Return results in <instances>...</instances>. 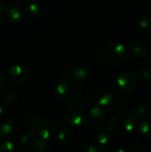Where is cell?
Listing matches in <instances>:
<instances>
[{
  "label": "cell",
  "instance_id": "cell-1",
  "mask_svg": "<svg viewBox=\"0 0 151 152\" xmlns=\"http://www.w3.org/2000/svg\"><path fill=\"white\" fill-rule=\"evenodd\" d=\"M58 98L66 104H77L83 96V88L76 78L65 77L56 86Z\"/></svg>",
  "mask_w": 151,
  "mask_h": 152
},
{
  "label": "cell",
  "instance_id": "cell-2",
  "mask_svg": "<svg viewBox=\"0 0 151 152\" xmlns=\"http://www.w3.org/2000/svg\"><path fill=\"white\" fill-rule=\"evenodd\" d=\"M129 52L126 47L119 43H110L101 51L102 60L110 65L119 66L124 64L128 59Z\"/></svg>",
  "mask_w": 151,
  "mask_h": 152
},
{
  "label": "cell",
  "instance_id": "cell-3",
  "mask_svg": "<svg viewBox=\"0 0 151 152\" xmlns=\"http://www.w3.org/2000/svg\"><path fill=\"white\" fill-rule=\"evenodd\" d=\"M109 127L113 133L118 135H126L135 130L136 119L128 113H118L110 119Z\"/></svg>",
  "mask_w": 151,
  "mask_h": 152
},
{
  "label": "cell",
  "instance_id": "cell-4",
  "mask_svg": "<svg viewBox=\"0 0 151 152\" xmlns=\"http://www.w3.org/2000/svg\"><path fill=\"white\" fill-rule=\"evenodd\" d=\"M98 104L103 110L112 112L124 108L125 105V99L121 93L110 92L103 94L99 99Z\"/></svg>",
  "mask_w": 151,
  "mask_h": 152
},
{
  "label": "cell",
  "instance_id": "cell-5",
  "mask_svg": "<svg viewBox=\"0 0 151 152\" xmlns=\"http://www.w3.org/2000/svg\"><path fill=\"white\" fill-rule=\"evenodd\" d=\"M139 77L133 70H125L117 78V88L121 94H130L137 86Z\"/></svg>",
  "mask_w": 151,
  "mask_h": 152
},
{
  "label": "cell",
  "instance_id": "cell-6",
  "mask_svg": "<svg viewBox=\"0 0 151 152\" xmlns=\"http://www.w3.org/2000/svg\"><path fill=\"white\" fill-rule=\"evenodd\" d=\"M30 75V70L24 64H15L12 66L6 73L7 79L15 86L23 85L28 81Z\"/></svg>",
  "mask_w": 151,
  "mask_h": 152
},
{
  "label": "cell",
  "instance_id": "cell-7",
  "mask_svg": "<svg viewBox=\"0 0 151 152\" xmlns=\"http://www.w3.org/2000/svg\"><path fill=\"white\" fill-rule=\"evenodd\" d=\"M65 118L69 125L72 126H80L86 121V112L80 105H71L66 112Z\"/></svg>",
  "mask_w": 151,
  "mask_h": 152
},
{
  "label": "cell",
  "instance_id": "cell-8",
  "mask_svg": "<svg viewBox=\"0 0 151 152\" xmlns=\"http://www.w3.org/2000/svg\"><path fill=\"white\" fill-rule=\"evenodd\" d=\"M104 110L99 106L91 107L88 112L86 113V120L93 126H100L104 120Z\"/></svg>",
  "mask_w": 151,
  "mask_h": 152
},
{
  "label": "cell",
  "instance_id": "cell-9",
  "mask_svg": "<svg viewBox=\"0 0 151 152\" xmlns=\"http://www.w3.org/2000/svg\"><path fill=\"white\" fill-rule=\"evenodd\" d=\"M70 73L77 80H84L89 75V67L85 61H78L71 66Z\"/></svg>",
  "mask_w": 151,
  "mask_h": 152
},
{
  "label": "cell",
  "instance_id": "cell-10",
  "mask_svg": "<svg viewBox=\"0 0 151 152\" xmlns=\"http://www.w3.org/2000/svg\"><path fill=\"white\" fill-rule=\"evenodd\" d=\"M16 131V124L12 118H5L0 122V139L11 138Z\"/></svg>",
  "mask_w": 151,
  "mask_h": 152
},
{
  "label": "cell",
  "instance_id": "cell-11",
  "mask_svg": "<svg viewBox=\"0 0 151 152\" xmlns=\"http://www.w3.org/2000/svg\"><path fill=\"white\" fill-rule=\"evenodd\" d=\"M26 125L28 130H32L37 133L45 125V121L41 115L36 113H30L26 118Z\"/></svg>",
  "mask_w": 151,
  "mask_h": 152
},
{
  "label": "cell",
  "instance_id": "cell-12",
  "mask_svg": "<svg viewBox=\"0 0 151 152\" xmlns=\"http://www.w3.org/2000/svg\"><path fill=\"white\" fill-rule=\"evenodd\" d=\"M4 16L12 22H19L24 16V10L17 4H10L6 7Z\"/></svg>",
  "mask_w": 151,
  "mask_h": 152
},
{
  "label": "cell",
  "instance_id": "cell-13",
  "mask_svg": "<svg viewBox=\"0 0 151 152\" xmlns=\"http://www.w3.org/2000/svg\"><path fill=\"white\" fill-rule=\"evenodd\" d=\"M113 138V131L110 129V127H101L98 130V132L95 134V141L98 145L101 147H104L108 145Z\"/></svg>",
  "mask_w": 151,
  "mask_h": 152
},
{
  "label": "cell",
  "instance_id": "cell-14",
  "mask_svg": "<svg viewBox=\"0 0 151 152\" xmlns=\"http://www.w3.org/2000/svg\"><path fill=\"white\" fill-rule=\"evenodd\" d=\"M41 14V7L37 3L28 2L24 7V15L29 20H36Z\"/></svg>",
  "mask_w": 151,
  "mask_h": 152
},
{
  "label": "cell",
  "instance_id": "cell-15",
  "mask_svg": "<svg viewBox=\"0 0 151 152\" xmlns=\"http://www.w3.org/2000/svg\"><path fill=\"white\" fill-rule=\"evenodd\" d=\"M56 129L53 126L49 125V124H45L37 133H36V136L37 138L47 142H51L54 134H55Z\"/></svg>",
  "mask_w": 151,
  "mask_h": 152
},
{
  "label": "cell",
  "instance_id": "cell-16",
  "mask_svg": "<svg viewBox=\"0 0 151 152\" xmlns=\"http://www.w3.org/2000/svg\"><path fill=\"white\" fill-rule=\"evenodd\" d=\"M74 139V133L72 129L69 127H63L57 135V140L59 143L62 146H68L69 145Z\"/></svg>",
  "mask_w": 151,
  "mask_h": 152
},
{
  "label": "cell",
  "instance_id": "cell-17",
  "mask_svg": "<svg viewBox=\"0 0 151 152\" xmlns=\"http://www.w3.org/2000/svg\"><path fill=\"white\" fill-rule=\"evenodd\" d=\"M129 53L134 59H143L149 54V48L144 44H135L131 47Z\"/></svg>",
  "mask_w": 151,
  "mask_h": 152
},
{
  "label": "cell",
  "instance_id": "cell-18",
  "mask_svg": "<svg viewBox=\"0 0 151 152\" xmlns=\"http://www.w3.org/2000/svg\"><path fill=\"white\" fill-rule=\"evenodd\" d=\"M36 139V132L28 130L25 132L20 137V143L25 148H33L35 141Z\"/></svg>",
  "mask_w": 151,
  "mask_h": 152
},
{
  "label": "cell",
  "instance_id": "cell-19",
  "mask_svg": "<svg viewBox=\"0 0 151 152\" xmlns=\"http://www.w3.org/2000/svg\"><path fill=\"white\" fill-rule=\"evenodd\" d=\"M137 129L143 137L151 140V119L147 118L140 121L137 126Z\"/></svg>",
  "mask_w": 151,
  "mask_h": 152
},
{
  "label": "cell",
  "instance_id": "cell-20",
  "mask_svg": "<svg viewBox=\"0 0 151 152\" xmlns=\"http://www.w3.org/2000/svg\"><path fill=\"white\" fill-rule=\"evenodd\" d=\"M150 115V109L146 105H138L134 108L133 116L136 120H144L147 119Z\"/></svg>",
  "mask_w": 151,
  "mask_h": 152
},
{
  "label": "cell",
  "instance_id": "cell-21",
  "mask_svg": "<svg viewBox=\"0 0 151 152\" xmlns=\"http://www.w3.org/2000/svg\"><path fill=\"white\" fill-rule=\"evenodd\" d=\"M49 145H50L49 142H44V141L37 138V136H36V139L35 141V143H34V146L32 149L35 152H46L49 148Z\"/></svg>",
  "mask_w": 151,
  "mask_h": 152
},
{
  "label": "cell",
  "instance_id": "cell-22",
  "mask_svg": "<svg viewBox=\"0 0 151 152\" xmlns=\"http://www.w3.org/2000/svg\"><path fill=\"white\" fill-rule=\"evenodd\" d=\"M16 102H17V97L12 92H7L3 97V103L4 106H7V107H12L15 105Z\"/></svg>",
  "mask_w": 151,
  "mask_h": 152
},
{
  "label": "cell",
  "instance_id": "cell-23",
  "mask_svg": "<svg viewBox=\"0 0 151 152\" xmlns=\"http://www.w3.org/2000/svg\"><path fill=\"white\" fill-rule=\"evenodd\" d=\"M0 152H19V151L13 142L5 140L0 144Z\"/></svg>",
  "mask_w": 151,
  "mask_h": 152
},
{
  "label": "cell",
  "instance_id": "cell-24",
  "mask_svg": "<svg viewBox=\"0 0 151 152\" xmlns=\"http://www.w3.org/2000/svg\"><path fill=\"white\" fill-rule=\"evenodd\" d=\"M140 77L146 81V82H150L151 81V66L144 67L143 69H141L140 71Z\"/></svg>",
  "mask_w": 151,
  "mask_h": 152
},
{
  "label": "cell",
  "instance_id": "cell-25",
  "mask_svg": "<svg viewBox=\"0 0 151 152\" xmlns=\"http://www.w3.org/2000/svg\"><path fill=\"white\" fill-rule=\"evenodd\" d=\"M138 24L140 26V28H148L151 25V17L149 15H143L142 16L139 20H138Z\"/></svg>",
  "mask_w": 151,
  "mask_h": 152
},
{
  "label": "cell",
  "instance_id": "cell-26",
  "mask_svg": "<svg viewBox=\"0 0 151 152\" xmlns=\"http://www.w3.org/2000/svg\"><path fill=\"white\" fill-rule=\"evenodd\" d=\"M78 152H101V150L98 146L93 144H86L82 146Z\"/></svg>",
  "mask_w": 151,
  "mask_h": 152
},
{
  "label": "cell",
  "instance_id": "cell-27",
  "mask_svg": "<svg viewBox=\"0 0 151 152\" xmlns=\"http://www.w3.org/2000/svg\"><path fill=\"white\" fill-rule=\"evenodd\" d=\"M98 101L95 97L93 96H87L85 99V104L88 107H93V106H96V105H99L98 104Z\"/></svg>",
  "mask_w": 151,
  "mask_h": 152
},
{
  "label": "cell",
  "instance_id": "cell-28",
  "mask_svg": "<svg viewBox=\"0 0 151 152\" xmlns=\"http://www.w3.org/2000/svg\"><path fill=\"white\" fill-rule=\"evenodd\" d=\"M6 5L4 3H0V15H4L5 13V10H6Z\"/></svg>",
  "mask_w": 151,
  "mask_h": 152
},
{
  "label": "cell",
  "instance_id": "cell-29",
  "mask_svg": "<svg viewBox=\"0 0 151 152\" xmlns=\"http://www.w3.org/2000/svg\"><path fill=\"white\" fill-rule=\"evenodd\" d=\"M4 116V109L2 107H0V122L3 120Z\"/></svg>",
  "mask_w": 151,
  "mask_h": 152
},
{
  "label": "cell",
  "instance_id": "cell-30",
  "mask_svg": "<svg viewBox=\"0 0 151 152\" xmlns=\"http://www.w3.org/2000/svg\"><path fill=\"white\" fill-rule=\"evenodd\" d=\"M110 152H127L125 149H123V148H117V149H115V150H113V151H111Z\"/></svg>",
  "mask_w": 151,
  "mask_h": 152
},
{
  "label": "cell",
  "instance_id": "cell-31",
  "mask_svg": "<svg viewBox=\"0 0 151 152\" xmlns=\"http://www.w3.org/2000/svg\"><path fill=\"white\" fill-rule=\"evenodd\" d=\"M17 4H27L29 2V0H13Z\"/></svg>",
  "mask_w": 151,
  "mask_h": 152
},
{
  "label": "cell",
  "instance_id": "cell-32",
  "mask_svg": "<svg viewBox=\"0 0 151 152\" xmlns=\"http://www.w3.org/2000/svg\"><path fill=\"white\" fill-rule=\"evenodd\" d=\"M4 83V79L3 76H2V75H0V88L3 86Z\"/></svg>",
  "mask_w": 151,
  "mask_h": 152
},
{
  "label": "cell",
  "instance_id": "cell-33",
  "mask_svg": "<svg viewBox=\"0 0 151 152\" xmlns=\"http://www.w3.org/2000/svg\"><path fill=\"white\" fill-rule=\"evenodd\" d=\"M135 152H143V151H135Z\"/></svg>",
  "mask_w": 151,
  "mask_h": 152
}]
</instances>
